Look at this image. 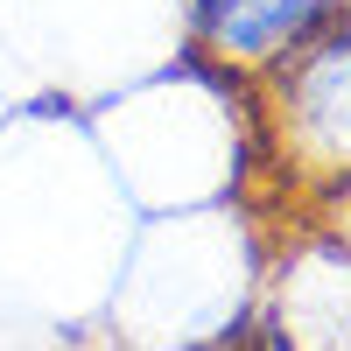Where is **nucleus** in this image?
Masks as SVG:
<instances>
[{"instance_id": "obj_2", "label": "nucleus", "mask_w": 351, "mask_h": 351, "mask_svg": "<svg viewBox=\"0 0 351 351\" xmlns=\"http://www.w3.org/2000/svg\"><path fill=\"white\" fill-rule=\"evenodd\" d=\"M190 14H197V49H211L232 71L267 77L337 14H351V0H190Z\"/></svg>"}, {"instance_id": "obj_1", "label": "nucleus", "mask_w": 351, "mask_h": 351, "mask_svg": "<svg viewBox=\"0 0 351 351\" xmlns=\"http://www.w3.org/2000/svg\"><path fill=\"white\" fill-rule=\"evenodd\" d=\"M267 106L281 134V169L309 190H351V14L309 36L288 64L267 71Z\"/></svg>"}]
</instances>
